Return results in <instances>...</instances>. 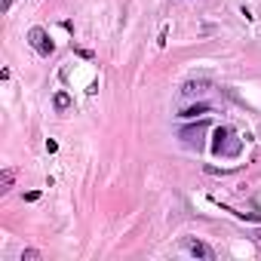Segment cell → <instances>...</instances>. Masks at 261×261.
Listing matches in <instances>:
<instances>
[{"label": "cell", "instance_id": "1", "mask_svg": "<svg viewBox=\"0 0 261 261\" xmlns=\"http://www.w3.org/2000/svg\"><path fill=\"white\" fill-rule=\"evenodd\" d=\"M240 148H243V145H240V139H233L230 129H224V126L215 129V142H212V151H215V154H221V157H237Z\"/></svg>", "mask_w": 261, "mask_h": 261}, {"label": "cell", "instance_id": "2", "mask_svg": "<svg viewBox=\"0 0 261 261\" xmlns=\"http://www.w3.org/2000/svg\"><path fill=\"white\" fill-rule=\"evenodd\" d=\"M28 43H31V49H34V53H37V56H43V59H46V56H53V53H56V43H53V40H49V34H46V31H43V28H40V25H37V28H31V31H28Z\"/></svg>", "mask_w": 261, "mask_h": 261}, {"label": "cell", "instance_id": "3", "mask_svg": "<svg viewBox=\"0 0 261 261\" xmlns=\"http://www.w3.org/2000/svg\"><path fill=\"white\" fill-rule=\"evenodd\" d=\"M181 249H185V252H191L194 258H203V261H215V252H212V246H206L203 240L185 237V240H181Z\"/></svg>", "mask_w": 261, "mask_h": 261}, {"label": "cell", "instance_id": "4", "mask_svg": "<svg viewBox=\"0 0 261 261\" xmlns=\"http://www.w3.org/2000/svg\"><path fill=\"white\" fill-rule=\"evenodd\" d=\"M209 86H212L209 80H188V83L181 86V95H185V98H197V95H206Z\"/></svg>", "mask_w": 261, "mask_h": 261}, {"label": "cell", "instance_id": "5", "mask_svg": "<svg viewBox=\"0 0 261 261\" xmlns=\"http://www.w3.org/2000/svg\"><path fill=\"white\" fill-rule=\"evenodd\" d=\"M209 111H212V108H209L206 101H200V105H194V108H185L178 117H181V120H197V114H209Z\"/></svg>", "mask_w": 261, "mask_h": 261}, {"label": "cell", "instance_id": "6", "mask_svg": "<svg viewBox=\"0 0 261 261\" xmlns=\"http://www.w3.org/2000/svg\"><path fill=\"white\" fill-rule=\"evenodd\" d=\"M203 129H206V123L200 120L197 126H188V129H181V139H185V142H197V139L203 136Z\"/></svg>", "mask_w": 261, "mask_h": 261}, {"label": "cell", "instance_id": "7", "mask_svg": "<svg viewBox=\"0 0 261 261\" xmlns=\"http://www.w3.org/2000/svg\"><path fill=\"white\" fill-rule=\"evenodd\" d=\"M53 108H56L59 114H65V111L71 108V95H68V92H56V95H53Z\"/></svg>", "mask_w": 261, "mask_h": 261}, {"label": "cell", "instance_id": "8", "mask_svg": "<svg viewBox=\"0 0 261 261\" xmlns=\"http://www.w3.org/2000/svg\"><path fill=\"white\" fill-rule=\"evenodd\" d=\"M13 178H16V169H4V172H0V194H10Z\"/></svg>", "mask_w": 261, "mask_h": 261}, {"label": "cell", "instance_id": "9", "mask_svg": "<svg viewBox=\"0 0 261 261\" xmlns=\"http://www.w3.org/2000/svg\"><path fill=\"white\" fill-rule=\"evenodd\" d=\"M40 258H43L40 249H25V252H22V261H40Z\"/></svg>", "mask_w": 261, "mask_h": 261}, {"label": "cell", "instance_id": "10", "mask_svg": "<svg viewBox=\"0 0 261 261\" xmlns=\"http://www.w3.org/2000/svg\"><path fill=\"white\" fill-rule=\"evenodd\" d=\"M10 7H13V0H4V4H0V13H10Z\"/></svg>", "mask_w": 261, "mask_h": 261}, {"label": "cell", "instance_id": "11", "mask_svg": "<svg viewBox=\"0 0 261 261\" xmlns=\"http://www.w3.org/2000/svg\"><path fill=\"white\" fill-rule=\"evenodd\" d=\"M255 237H258V243H261V230H258V233H255Z\"/></svg>", "mask_w": 261, "mask_h": 261}]
</instances>
